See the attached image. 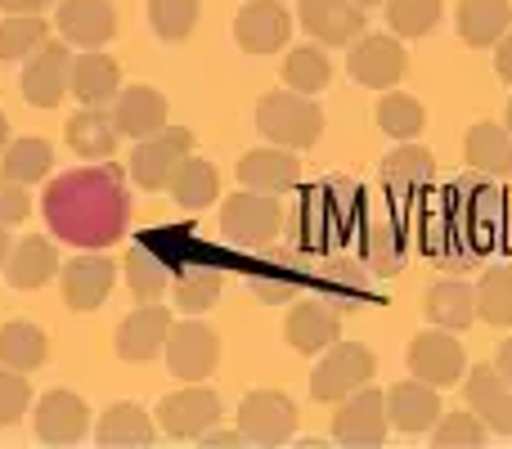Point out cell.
Listing matches in <instances>:
<instances>
[{"instance_id": "1", "label": "cell", "mask_w": 512, "mask_h": 449, "mask_svg": "<svg viewBox=\"0 0 512 449\" xmlns=\"http://www.w3.org/2000/svg\"><path fill=\"white\" fill-rule=\"evenodd\" d=\"M45 225L63 243L86 247V252L113 247L131 225V198H126L122 176L104 162L59 176L45 189Z\"/></svg>"}, {"instance_id": "2", "label": "cell", "mask_w": 512, "mask_h": 449, "mask_svg": "<svg viewBox=\"0 0 512 449\" xmlns=\"http://www.w3.org/2000/svg\"><path fill=\"white\" fill-rule=\"evenodd\" d=\"M256 131L270 144H279V149L297 153V149L319 144V135H324V113H319V104L310 95H301V90H274V95H265L261 104H256Z\"/></svg>"}, {"instance_id": "3", "label": "cell", "mask_w": 512, "mask_h": 449, "mask_svg": "<svg viewBox=\"0 0 512 449\" xmlns=\"http://www.w3.org/2000/svg\"><path fill=\"white\" fill-rule=\"evenodd\" d=\"M279 229H283L279 194H256V189H243V194L225 198L221 234H225V243L230 247H239V252H261V247L274 243Z\"/></svg>"}, {"instance_id": "4", "label": "cell", "mask_w": 512, "mask_h": 449, "mask_svg": "<svg viewBox=\"0 0 512 449\" xmlns=\"http://www.w3.org/2000/svg\"><path fill=\"white\" fill-rule=\"evenodd\" d=\"M378 373V355L369 351V346H360V342H342L337 337L328 351H319V364H315V373H310V396L315 400H346L351 391H360V387H369V378Z\"/></svg>"}, {"instance_id": "5", "label": "cell", "mask_w": 512, "mask_h": 449, "mask_svg": "<svg viewBox=\"0 0 512 449\" xmlns=\"http://www.w3.org/2000/svg\"><path fill=\"white\" fill-rule=\"evenodd\" d=\"M194 153V135L185 126H167V131L149 135V140H135V153H131V180L149 194H167V185L176 180L180 162Z\"/></svg>"}, {"instance_id": "6", "label": "cell", "mask_w": 512, "mask_h": 449, "mask_svg": "<svg viewBox=\"0 0 512 449\" xmlns=\"http://www.w3.org/2000/svg\"><path fill=\"white\" fill-rule=\"evenodd\" d=\"M409 373H414L418 382H427V387L445 391L454 387V382H463V373H468V355H463L459 337L450 333V328H427V333H418L414 342H409Z\"/></svg>"}, {"instance_id": "7", "label": "cell", "mask_w": 512, "mask_h": 449, "mask_svg": "<svg viewBox=\"0 0 512 449\" xmlns=\"http://www.w3.org/2000/svg\"><path fill=\"white\" fill-rule=\"evenodd\" d=\"M387 391L378 387H360L351 391L346 400H337V414H333V436L351 449H373L387 441Z\"/></svg>"}, {"instance_id": "8", "label": "cell", "mask_w": 512, "mask_h": 449, "mask_svg": "<svg viewBox=\"0 0 512 449\" xmlns=\"http://www.w3.org/2000/svg\"><path fill=\"white\" fill-rule=\"evenodd\" d=\"M346 68H351V77L360 81V86L369 90H391L405 81L409 72V54L405 45H400V36H382V32H364L351 41V54H346Z\"/></svg>"}, {"instance_id": "9", "label": "cell", "mask_w": 512, "mask_h": 449, "mask_svg": "<svg viewBox=\"0 0 512 449\" xmlns=\"http://www.w3.org/2000/svg\"><path fill=\"white\" fill-rule=\"evenodd\" d=\"M310 283V256L297 247H261V261L248 274V292L256 301L283 306Z\"/></svg>"}, {"instance_id": "10", "label": "cell", "mask_w": 512, "mask_h": 449, "mask_svg": "<svg viewBox=\"0 0 512 449\" xmlns=\"http://www.w3.org/2000/svg\"><path fill=\"white\" fill-rule=\"evenodd\" d=\"M68 77H72V50L68 41H50L45 36L23 68V99L32 108H59L68 99Z\"/></svg>"}, {"instance_id": "11", "label": "cell", "mask_w": 512, "mask_h": 449, "mask_svg": "<svg viewBox=\"0 0 512 449\" xmlns=\"http://www.w3.org/2000/svg\"><path fill=\"white\" fill-rule=\"evenodd\" d=\"M216 423H221V396L212 387H203V382H189V387L171 391L158 405V427L167 436H176V441H198Z\"/></svg>"}, {"instance_id": "12", "label": "cell", "mask_w": 512, "mask_h": 449, "mask_svg": "<svg viewBox=\"0 0 512 449\" xmlns=\"http://www.w3.org/2000/svg\"><path fill=\"white\" fill-rule=\"evenodd\" d=\"M167 369L171 378L180 382H203L216 373L221 364V337L212 333L207 324L189 319V324H171V337H167Z\"/></svg>"}, {"instance_id": "13", "label": "cell", "mask_w": 512, "mask_h": 449, "mask_svg": "<svg viewBox=\"0 0 512 449\" xmlns=\"http://www.w3.org/2000/svg\"><path fill=\"white\" fill-rule=\"evenodd\" d=\"M239 432L252 445H283L297 432V405L283 391H248L239 405Z\"/></svg>"}, {"instance_id": "14", "label": "cell", "mask_w": 512, "mask_h": 449, "mask_svg": "<svg viewBox=\"0 0 512 449\" xmlns=\"http://www.w3.org/2000/svg\"><path fill=\"white\" fill-rule=\"evenodd\" d=\"M59 283H63V306L77 310V315H90L108 301L117 283V265L108 261L104 252H86V256H72L68 265L59 270Z\"/></svg>"}, {"instance_id": "15", "label": "cell", "mask_w": 512, "mask_h": 449, "mask_svg": "<svg viewBox=\"0 0 512 449\" xmlns=\"http://www.w3.org/2000/svg\"><path fill=\"white\" fill-rule=\"evenodd\" d=\"M32 432L45 445H77L90 432V405L77 391H45L32 405Z\"/></svg>"}, {"instance_id": "16", "label": "cell", "mask_w": 512, "mask_h": 449, "mask_svg": "<svg viewBox=\"0 0 512 449\" xmlns=\"http://www.w3.org/2000/svg\"><path fill=\"white\" fill-rule=\"evenodd\" d=\"M292 36V14L279 0H248V5L234 14V41L243 54H279Z\"/></svg>"}, {"instance_id": "17", "label": "cell", "mask_w": 512, "mask_h": 449, "mask_svg": "<svg viewBox=\"0 0 512 449\" xmlns=\"http://www.w3.org/2000/svg\"><path fill=\"white\" fill-rule=\"evenodd\" d=\"M310 283L319 288V301L333 306L337 315L360 310L364 301L373 297V270L364 261H355V256H333V261H324L319 270H310Z\"/></svg>"}, {"instance_id": "18", "label": "cell", "mask_w": 512, "mask_h": 449, "mask_svg": "<svg viewBox=\"0 0 512 449\" xmlns=\"http://www.w3.org/2000/svg\"><path fill=\"white\" fill-rule=\"evenodd\" d=\"M54 27H59V36L68 45L104 50L117 36V9H113V0H59Z\"/></svg>"}, {"instance_id": "19", "label": "cell", "mask_w": 512, "mask_h": 449, "mask_svg": "<svg viewBox=\"0 0 512 449\" xmlns=\"http://www.w3.org/2000/svg\"><path fill=\"white\" fill-rule=\"evenodd\" d=\"M171 324H176V319H171V310L158 306V301L131 310V315L122 319V328H117V360H126V364L158 360V355L167 351Z\"/></svg>"}, {"instance_id": "20", "label": "cell", "mask_w": 512, "mask_h": 449, "mask_svg": "<svg viewBox=\"0 0 512 449\" xmlns=\"http://www.w3.org/2000/svg\"><path fill=\"white\" fill-rule=\"evenodd\" d=\"M297 23L315 36V45H351L355 36H364V5L355 0H301Z\"/></svg>"}, {"instance_id": "21", "label": "cell", "mask_w": 512, "mask_h": 449, "mask_svg": "<svg viewBox=\"0 0 512 449\" xmlns=\"http://www.w3.org/2000/svg\"><path fill=\"white\" fill-rule=\"evenodd\" d=\"M68 95H77L81 108H113V99L122 95V68L113 54H72V77H68Z\"/></svg>"}, {"instance_id": "22", "label": "cell", "mask_w": 512, "mask_h": 449, "mask_svg": "<svg viewBox=\"0 0 512 449\" xmlns=\"http://www.w3.org/2000/svg\"><path fill=\"white\" fill-rule=\"evenodd\" d=\"M463 396L490 432L512 436V387L499 378L495 364H472V373H463Z\"/></svg>"}, {"instance_id": "23", "label": "cell", "mask_w": 512, "mask_h": 449, "mask_svg": "<svg viewBox=\"0 0 512 449\" xmlns=\"http://www.w3.org/2000/svg\"><path fill=\"white\" fill-rule=\"evenodd\" d=\"M441 391L427 387V382L409 378V382H396V387L387 391V418L396 432L405 436H418V432H432L436 418H441Z\"/></svg>"}, {"instance_id": "24", "label": "cell", "mask_w": 512, "mask_h": 449, "mask_svg": "<svg viewBox=\"0 0 512 449\" xmlns=\"http://www.w3.org/2000/svg\"><path fill=\"white\" fill-rule=\"evenodd\" d=\"M283 337H288L292 351L319 355L342 337V315H337L333 306H324V301H301V306H292L288 319H283Z\"/></svg>"}, {"instance_id": "25", "label": "cell", "mask_w": 512, "mask_h": 449, "mask_svg": "<svg viewBox=\"0 0 512 449\" xmlns=\"http://www.w3.org/2000/svg\"><path fill=\"white\" fill-rule=\"evenodd\" d=\"M239 185L256 189V194H288L301 185V162L292 158V149H252L239 158Z\"/></svg>"}, {"instance_id": "26", "label": "cell", "mask_w": 512, "mask_h": 449, "mask_svg": "<svg viewBox=\"0 0 512 449\" xmlns=\"http://www.w3.org/2000/svg\"><path fill=\"white\" fill-rule=\"evenodd\" d=\"M63 140H68V149L77 153V158L108 162L117 153L122 131H117V117L108 113V108H81V113H72L68 122H63Z\"/></svg>"}, {"instance_id": "27", "label": "cell", "mask_w": 512, "mask_h": 449, "mask_svg": "<svg viewBox=\"0 0 512 449\" xmlns=\"http://www.w3.org/2000/svg\"><path fill=\"white\" fill-rule=\"evenodd\" d=\"M113 117L126 140H149V135L167 131V95L153 86H126L113 99Z\"/></svg>"}, {"instance_id": "28", "label": "cell", "mask_w": 512, "mask_h": 449, "mask_svg": "<svg viewBox=\"0 0 512 449\" xmlns=\"http://www.w3.org/2000/svg\"><path fill=\"white\" fill-rule=\"evenodd\" d=\"M292 247L297 252H306V256H328V247L342 238V229H337L333 221V207H328V198H324V189H310L306 198L297 203V212H292Z\"/></svg>"}, {"instance_id": "29", "label": "cell", "mask_w": 512, "mask_h": 449, "mask_svg": "<svg viewBox=\"0 0 512 449\" xmlns=\"http://www.w3.org/2000/svg\"><path fill=\"white\" fill-rule=\"evenodd\" d=\"M63 261H59V247L50 243V238L32 234L23 238L18 247H9V261H5V279L14 283L18 292H36L45 288L50 279H59Z\"/></svg>"}, {"instance_id": "30", "label": "cell", "mask_w": 512, "mask_h": 449, "mask_svg": "<svg viewBox=\"0 0 512 449\" xmlns=\"http://www.w3.org/2000/svg\"><path fill=\"white\" fill-rule=\"evenodd\" d=\"M459 36L472 50H495L512 27V5L508 0H459Z\"/></svg>"}, {"instance_id": "31", "label": "cell", "mask_w": 512, "mask_h": 449, "mask_svg": "<svg viewBox=\"0 0 512 449\" xmlns=\"http://www.w3.org/2000/svg\"><path fill=\"white\" fill-rule=\"evenodd\" d=\"M153 436H158V423L140 405H131V400L108 405L95 427V441L104 449H140V445H153Z\"/></svg>"}, {"instance_id": "32", "label": "cell", "mask_w": 512, "mask_h": 449, "mask_svg": "<svg viewBox=\"0 0 512 449\" xmlns=\"http://www.w3.org/2000/svg\"><path fill=\"white\" fill-rule=\"evenodd\" d=\"M423 315L432 319L436 328H450V333H459V328H468L472 319H477V288H468L463 279L432 283V288L423 292Z\"/></svg>"}, {"instance_id": "33", "label": "cell", "mask_w": 512, "mask_h": 449, "mask_svg": "<svg viewBox=\"0 0 512 449\" xmlns=\"http://www.w3.org/2000/svg\"><path fill=\"white\" fill-rule=\"evenodd\" d=\"M432 176H436V158L414 140L396 144V149L382 158V185H387L391 194H423V189L432 185Z\"/></svg>"}, {"instance_id": "34", "label": "cell", "mask_w": 512, "mask_h": 449, "mask_svg": "<svg viewBox=\"0 0 512 449\" xmlns=\"http://www.w3.org/2000/svg\"><path fill=\"white\" fill-rule=\"evenodd\" d=\"M463 158L481 176H512V131L499 122H477L463 140Z\"/></svg>"}, {"instance_id": "35", "label": "cell", "mask_w": 512, "mask_h": 449, "mask_svg": "<svg viewBox=\"0 0 512 449\" xmlns=\"http://www.w3.org/2000/svg\"><path fill=\"white\" fill-rule=\"evenodd\" d=\"M122 274H126V288H131V297L140 301V306H149V301H162V297H167V288H171L167 261H162L153 247H144V243L126 247Z\"/></svg>"}, {"instance_id": "36", "label": "cell", "mask_w": 512, "mask_h": 449, "mask_svg": "<svg viewBox=\"0 0 512 449\" xmlns=\"http://www.w3.org/2000/svg\"><path fill=\"white\" fill-rule=\"evenodd\" d=\"M167 194H171V203H176L180 212H207V207L216 203V194H221V180H216V167H212V162H203V158H194V153H189V158L180 162L176 180L167 185Z\"/></svg>"}, {"instance_id": "37", "label": "cell", "mask_w": 512, "mask_h": 449, "mask_svg": "<svg viewBox=\"0 0 512 449\" xmlns=\"http://www.w3.org/2000/svg\"><path fill=\"white\" fill-rule=\"evenodd\" d=\"M45 360H50V337H45L41 328L27 324V319L0 324V364H9V369H18V373H32V369H41Z\"/></svg>"}, {"instance_id": "38", "label": "cell", "mask_w": 512, "mask_h": 449, "mask_svg": "<svg viewBox=\"0 0 512 449\" xmlns=\"http://www.w3.org/2000/svg\"><path fill=\"white\" fill-rule=\"evenodd\" d=\"M360 261L373 270V279H387L405 261V229L396 221H373L360 229Z\"/></svg>"}, {"instance_id": "39", "label": "cell", "mask_w": 512, "mask_h": 449, "mask_svg": "<svg viewBox=\"0 0 512 449\" xmlns=\"http://www.w3.org/2000/svg\"><path fill=\"white\" fill-rule=\"evenodd\" d=\"M221 292H225V270H216V265H185V270H176V279H171V297H176V306L185 310V315L212 310Z\"/></svg>"}, {"instance_id": "40", "label": "cell", "mask_w": 512, "mask_h": 449, "mask_svg": "<svg viewBox=\"0 0 512 449\" xmlns=\"http://www.w3.org/2000/svg\"><path fill=\"white\" fill-rule=\"evenodd\" d=\"M333 81V63L319 45H292L283 54V86L301 90V95H319V90Z\"/></svg>"}, {"instance_id": "41", "label": "cell", "mask_w": 512, "mask_h": 449, "mask_svg": "<svg viewBox=\"0 0 512 449\" xmlns=\"http://www.w3.org/2000/svg\"><path fill=\"white\" fill-rule=\"evenodd\" d=\"M50 167H54V149L45 140H9L5 144L0 171H5L9 180H18V185H41V180L50 176Z\"/></svg>"}, {"instance_id": "42", "label": "cell", "mask_w": 512, "mask_h": 449, "mask_svg": "<svg viewBox=\"0 0 512 449\" xmlns=\"http://www.w3.org/2000/svg\"><path fill=\"white\" fill-rule=\"evenodd\" d=\"M378 126L396 144H405V140H418V135H423L427 113H423V104H418L414 95H400V90H391V95L378 99Z\"/></svg>"}, {"instance_id": "43", "label": "cell", "mask_w": 512, "mask_h": 449, "mask_svg": "<svg viewBox=\"0 0 512 449\" xmlns=\"http://www.w3.org/2000/svg\"><path fill=\"white\" fill-rule=\"evenodd\" d=\"M387 5V27L400 41H418L441 23V0H382Z\"/></svg>"}, {"instance_id": "44", "label": "cell", "mask_w": 512, "mask_h": 449, "mask_svg": "<svg viewBox=\"0 0 512 449\" xmlns=\"http://www.w3.org/2000/svg\"><path fill=\"white\" fill-rule=\"evenodd\" d=\"M45 18L41 14H5L0 18V63H14L27 59L36 45L45 41Z\"/></svg>"}, {"instance_id": "45", "label": "cell", "mask_w": 512, "mask_h": 449, "mask_svg": "<svg viewBox=\"0 0 512 449\" xmlns=\"http://www.w3.org/2000/svg\"><path fill=\"white\" fill-rule=\"evenodd\" d=\"M477 319L490 328H512V270H486L477 283Z\"/></svg>"}, {"instance_id": "46", "label": "cell", "mask_w": 512, "mask_h": 449, "mask_svg": "<svg viewBox=\"0 0 512 449\" xmlns=\"http://www.w3.org/2000/svg\"><path fill=\"white\" fill-rule=\"evenodd\" d=\"M149 27L162 41H189L198 27V0H149Z\"/></svg>"}, {"instance_id": "47", "label": "cell", "mask_w": 512, "mask_h": 449, "mask_svg": "<svg viewBox=\"0 0 512 449\" xmlns=\"http://www.w3.org/2000/svg\"><path fill=\"white\" fill-rule=\"evenodd\" d=\"M324 198H328V207H333V221L342 234H351L355 225H360V203H364V189L355 185L351 176H333V180H324Z\"/></svg>"}, {"instance_id": "48", "label": "cell", "mask_w": 512, "mask_h": 449, "mask_svg": "<svg viewBox=\"0 0 512 449\" xmlns=\"http://www.w3.org/2000/svg\"><path fill=\"white\" fill-rule=\"evenodd\" d=\"M490 427L481 423L472 409H463V414H445L441 423H436V445L441 449H477L486 441Z\"/></svg>"}, {"instance_id": "49", "label": "cell", "mask_w": 512, "mask_h": 449, "mask_svg": "<svg viewBox=\"0 0 512 449\" xmlns=\"http://www.w3.org/2000/svg\"><path fill=\"white\" fill-rule=\"evenodd\" d=\"M27 409H32V387H27V378L18 369H9V364H0V427H14Z\"/></svg>"}, {"instance_id": "50", "label": "cell", "mask_w": 512, "mask_h": 449, "mask_svg": "<svg viewBox=\"0 0 512 449\" xmlns=\"http://www.w3.org/2000/svg\"><path fill=\"white\" fill-rule=\"evenodd\" d=\"M32 216V198H27V185H18V180H9L5 171H0V225H18Z\"/></svg>"}, {"instance_id": "51", "label": "cell", "mask_w": 512, "mask_h": 449, "mask_svg": "<svg viewBox=\"0 0 512 449\" xmlns=\"http://www.w3.org/2000/svg\"><path fill=\"white\" fill-rule=\"evenodd\" d=\"M495 72H499V81H508L512 86V32L495 45Z\"/></svg>"}, {"instance_id": "52", "label": "cell", "mask_w": 512, "mask_h": 449, "mask_svg": "<svg viewBox=\"0 0 512 449\" xmlns=\"http://www.w3.org/2000/svg\"><path fill=\"white\" fill-rule=\"evenodd\" d=\"M198 441H203L207 449H230V445H243V432H225V427H221V432H216V427H207V432L203 436H198Z\"/></svg>"}, {"instance_id": "53", "label": "cell", "mask_w": 512, "mask_h": 449, "mask_svg": "<svg viewBox=\"0 0 512 449\" xmlns=\"http://www.w3.org/2000/svg\"><path fill=\"white\" fill-rule=\"evenodd\" d=\"M54 0H0V14H41Z\"/></svg>"}, {"instance_id": "54", "label": "cell", "mask_w": 512, "mask_h": 449, "mask_svg": "<svg viewBox=\"0 0 512 449\" xmlns=\"http://www.w3.org/2000/svg\"><path fill=\"white\" fill-rule=\"evenodd\" d=\"M495 369H499V378L512 387V337L508 342H499V351H495Z\"/></svg>"}, {"instance_id": "55", "label": "cell", "mask_w": 512, "mask_h": 449, "mask_svg": "<svg viewBox=\"0 0 512 449\" xmlns=\"http://www.w3.org/2000/svg\"><path fill=\"white\" fill-rule=\"evenodd\" d=\"M5 261H9V234H5V225H0V270H5Z\"/></svg>"}, {"instance_id": "56", "label": "cell", "mask_w": 512, "mask_h": 449, "mask_svg": "<svg viewBox=\"0 0 512 449\" xmlns=\"http://www.w3.org/2000/svg\"><path fill=\"white\" fill-rule=\"evenodd\" d=\"M5 144H9V117L0 113V153H5Z\"/></svg>"}, {"instance_id": "57", "label": "cell", "mask_w": 512, "mask_h": 449, "mask_svg": "<svg viewBox=\"0 0 512 449\" xmlns=\"http://www.w3.org/2000/svg\"><path fill=\"white\" fill-rule=\"evenodd\" d=\"M355 5H364V9H369V5H382V0H355Z\"/></svg>"}, {"instance_id": "58", "label": "cell", "mask_w": 512, "mask_h": 449, "mask_svg": "<svg viewBox=\"0 0 512 449\" xmlns=\"http://www.w3.org/2000/svg\"><path fill=\"white\" fill-rule=\"evenodd\" d=\"M508 131H512V99H508Z\"/></svg>"}]
</instances>
